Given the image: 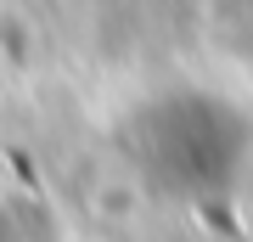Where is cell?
Segmentation results:
<instances>
[{
  "label": "cell",
  "mask_w": 253,
  "mask_h": 242,
  "mask_svg": "<svg viewBox=\"0 0 253 242\" xmlns=\"http://www.w3.org/2000/svg\"><path fill=\"white\" fill-rule=\"evenodd\" d=\"M118 152L146 192L169 203H231L236 169L253 152L248 107L208 85H158L118 118Z\"/></svg>",
  "instance_id": "cell-1"
},
{
  "label": "cell",
  "mask_w": 253,
  "mask_h": 242,
  "mask_svg": "<svg viewBox=\"0 0 253 242\" xmlns=\"http://www.w3.org/2000/svg\"><path fill=\"white\" fill-rule=\"evenodd\" d=\"M203 34L225 62L253 68V0H208L203 6Z\"/></svg>",
  "instance_id": "cell-2"
},
{
  "label": "cell",
  "mask_w": 253,
  "mask_h": 242,
  "mask_svg": "<svg viewBox=\"0 0 253 242\" xmlns=\"http://www.w3.org/2000/svg\"><path fill=\"white\" fill-rule=\"evenodd\" d=\"M0 242H68V231L40 203L11 197V203H0Z\"/></svg>",
  "instance_id": "cell-3"
},
{
  "label": "cell",
  "mask_w": 253,
  "mask_h": 242,
  "mask_svg": "<svg viewBox=\"0 0 253 242\" xmlns=\"http://www.w3.org/2000/svg\"><path fill=\"white\" fill-rule=\"evenodd\" d=\"M231 208H236V220L253 231V152H248V163L236 169V186H231Z\"/></svg>",
  "instance_id": "cell-4"
}]
</instances>
